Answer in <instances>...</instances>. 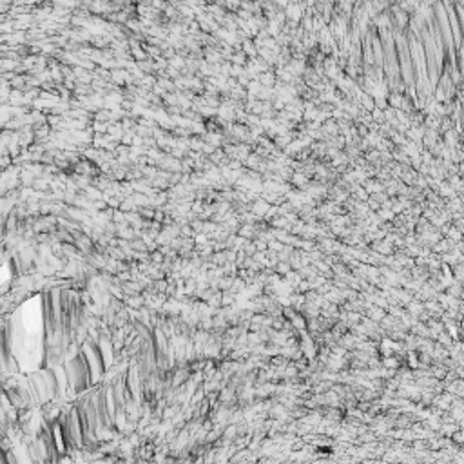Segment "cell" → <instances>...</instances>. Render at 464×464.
Returning <instances> with one entry per match:
<instances>
[{
  "label": "cell",
  "mask_w": 464,
  "mask_h": 464,
  "mask_svg": "<svg viewBox=\"0 0 464 464\" xmlns=\"http://www.w3.org/2000/svg\"><path fill=\"white\" fill-rule=\"evenodd\" d=\"M64 368L69 379V388H73L77 392H83L93 385V376H91L88 359L82 354V350L74 357H69Z\"/></svg>",
  "instance_id": "cell-2"
},
{
  "label": "cell",
  "mask_w": 464,
  "mask_h": 464,
  "mask_svg": "<svg viewBox=\"0 0 464 464\" xmlns=\"http://www.w3.org/2000/svg\"><path fill=\"white\" fill-rule=\"evenodd\" d=\"M28 379H30L34 405H48L49 401L59 397V383H57L53 368H40V370L31 372L28 374Z\"/></svg>",
  "instance_id": "cell-1"
},
{
  "label": "cell",
  "mask_w": 464,
  "mask_h": 464,
  "mask_svg": "<svg viewBox=\"0 0 464 464\" xmlns=\"http://www.w3.org/2000/svg\"><path fill=\"white\" fill-rule=\"evenodd\" d=\"M82 354L85 356V359H88V365H89V370H91V376H93V385L94 383L100 381V377L103 376V372H105V361H103V356H102V350H100V347H94L93 343H83L82 345Z\"/></svg>",
  "instance_id": "cell-3"
}]
</instances>
